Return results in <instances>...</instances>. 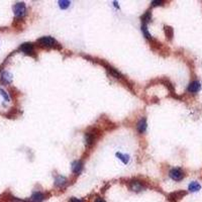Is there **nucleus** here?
I'll return each mask as SVG.
<instances>
[{
	"mask_svg": "<svg viewBox=\"0 0 202 202\" xmlns=\"http://www.w3.org/2000/svg\"><path fill=\"white\" fill-rule=\"evenodd\" d=\"M136 128H138V130L141 133L146 131V129H147V120H146V118H142V119H141L139 121L138 125H136Z\"/></svg>",
	"mask_w": 202,
	"mask_h": 202,
	"instance_id": "obj_9",
	"label": "nucleus"
},
{
	"mask_svg": "<svg viewBox=\"0 0 202 202\" xmlns=\"http://www.w3.org/2000/svg\"><path fill=\"white\" fill-rule=\"evenodd\" d=\"M20 51H22L25 54H32L33 52V45L32 43H24L20 46Z\"/></svg>",
	"mask_w": 202,
	"mask_h": 202,
	"instance_id": "obj_6",
	"label": "nucleus"
},
{
	"mask_svg": "<svg viewBox=\"0 0 202 202\" xmlns=\"http://www.w3.org/2000/svg\"><path fill=\"white\" fill-rule=\"evenodd\" d=\"M13 11L16 17H22L25 14V11H27L24 3H16L13 6Z\"/></svg>",
	"mask_w": 202,
	"mask_h": 202,
	"instance_id": "obj_2",
	"label": "nucleus"
},
{
	"mask_svg": "<svg viewBox=\"0 0 202 202\" xmlns=\"http://www.w3.org/2000/svg\"><path fill=\"white\" fill-rule=\"evenodd\" d=\"M12 80L11 74H9L8 72H2L1 74V81L4 83H10Z\"/></svg>",
	"mask_w": 202,
	"mask_h": 202,
	"instance_id": "obj_12",
	"label": "nucleus"
},
{
	"mask_svg": "<svg viewBox=\"0 0 202 202\" xmlns=\"http://www.w3.org/2000/svg\"><path fill=\"white\" fill-rule=\"evenodd\" d=\"M11 202H27V201H24V200H20V199H17V198H14V197H12V198H11Z\"/></svg>",
	"mask_w": 202,
	"mask_h": 202,
	"instance_id": "obj_22",
	"label": "nucleus"
},
{
	"mask_svg": "<svg viewBox=\"0 0 202 202\" xmlns=\"http://www.w3.org/2000/svg\"><path fill=\"white\" fill-rule=\"evenodd\" d=\"M129 189L131 191H133V192H141V191L146 189V186L139 182V181H131L129 183Z\"/></svg>",
	"mask_w": 202,
	"mask_h": 202,
	"instance_id": "obj_4",
	"label": "nucleus"
},
{
	"mask_svg": "<svg viewBox=\"0 0 202 202\" xmlns=\"http://www.w3.org/2000/svg\"><path fill=\"white\" fill-rule=\"evenodd\" d=\"M45 199V195L41 192H35L32 195V197L29 198L28 202H43V200Z\"/></svg>",
	"mask_w": 202,
	"mask_h": 202,
	"instance_id": "obj_7",
	"label": "nucleus"
},
{
	"mask_svg": "<svg viewBox=\"0 0 202 202\" xmlns=\"http://www.w3.org/2000/svg\"><path fill=\"white\" fill-rule=\"evenodd\" d=\"M0 94L2 95V96L4 97V99L6 100V101H9V97H8V95H7V93L4 91V90H2V89H0Z\"/></svg>",
	"mask_w": 202,
	"mask_h": 202,
	"instance_id": "obj_20",
	"label": "nucleus"
},
{
	"mask_svg": "<svg viewBox=\"0 0 202 202\" xmlns=\"http://www.w3.org/2000/svg\"><path fill=\"white\" fill-rule=\"evenodd\" d=\"M83 169V163L81 161H75L72 164V171L76 174H79Z\"/></svg>",
	"mask_w": 202,
	"mask_h": 202,
	"instance_id": "obj_8",
	"label": "nucleus"
},
{
	"mask_svg": "<svg viewBox=\"0 0 202 202\" xmlns=\"http://www.w3.org/2000/svg\"><path fill=\"white\" fill-rule=\"evenodd\" d=\"M169 175H170V177L175 181H181L184 177V173L182 172V170L178 169V168H175V169L171 170Z\"/></svg>",
	"mask_w": 202,
	"mask_h": 202,
	"instance_id": "obj_3",
	"label": "nucleus"
},
{
	"mask_svg": "<svg viewBox=\"0 0 202 202\" xmlns=\"http://www.w3.org/2000/svg\"><path fill=\"white\" fill-rule=\"evenodd\" d=\"M107 70L110 72L111 74L113 75V76L115 77V78H117V79H121V78H122V76H121V74L119 73V72L116 71V70H114L113 68H111V67H107Z\"/></svg>",
	"mask_w": 202,
	"mask_h": 202,
	"instance_id": "obj_15",
	"label": "nucleus"
},
{
	"mask_svg": "<svg viewBox=\"0 0 202 202\" xmlns=\"http://www.w3.org/2000/svg\"><path fill=\"white\" fill-rule=\"evenodd\" d=\"M69 202H83V201L81 200V199H79V198H76V197H72V198H70Z\"/></svg>",
	"mask_w": 202,
	"mask_h": 202,
	"instance_id": "obj_21",
	"label": "nucleus"
},
{
	"mask_svg": "<svg viewBox=\"0 0 202 202\" xmlns=\"http://www.w3.org/2000/svg\"><path fill=\"white\" fill-rule=\"evenodd\" d=\"M188 189L190 192H197V191H199L201 189V186L198 182H192V183H190Z\"/></svg>",
	"mask_w": 202,
	"mask_h": 202,
	"instance_id": "obj_11",
	"label": "nucleus"
},
{
	"mask_svg": "<svg viewBox=\"0 0 202 202\" xmlns=\"http://www.w3.org/2000/svg\"><path fill=\"white\" fill-rule=\"evenodd\" d=\"M165 32H166V35H167V37L169 38H172L173 37V29L169 27H165Z\"/></svg>",
	"mask_w": 202,
	"mask_h": 202,
	"instance_id": "obj_19",
	"label": "nucleus"
},
{
	"mask_svg": "<svg viewBox=\"0 0 202 202\" xmlns=\"http://www.w3.org/2000/svg\"><path fill=\"white\" fill-rule=\"evenodd\" d=\"M38 43L43 48H53L58 45L57 41L52 37H43L38 40Z\"/></svg>",
	"mask_w": 202,
	"mask_h": 202,
	"instance_id": "obj_1",
	"label": "nucleus"
},
{
	"mask_svg": "<svg viewBox=\"0 0 202 202\" xmlns=\"http://www.w3.org/2000/svg\"><path fill=\"white\" fill-rule=\"evenodd\" d=\"M201 89V84L198 81H194L192 83H190V85L188 86V91L191 93H197L198 91H200Z\"/></svg>",
	"mask_w": 202,
	"mask_h": 202,
	"instance_id": "obj_5",
	"label": "nucleus"
},
{
	"mask_svg": "<svg viewBox=\"0 0 202 202\" xmlns=\"http://www.w3.org/2000/svg\"><path fill=\"white\" fill-rule=\"evenodd\" d=\"M142 32H144V37H146L147 38H152V35H150L149 33V32H147V24H142Z\"/></svg>",
	"mask_w": 202,
	"mask_h": 202,
	"instance_id": "obj_17",
	"label": "nucleus"
},
{
	"mask_svg": "<svg viewBox=\"0 0 202 202\" xmlns=\"http://www.w3.org/2000/svg\"><path fill=\"white\" fill-rule=\"evenodd\" d=\"M116 157H117L119 160H121L123 164H128L129 161V157L128 155H122V154H120V153H117V154H116Z\"/></svg>",
	"mask_w": 202,
	"mask_h": 202,
	"instance_id": "obj_14",
	"label": "nucleus"
},
{
	"mask_svg": "<svg viewBox=\"0 0 202 202\" xmlns=\"http://www.w3.org/2000/svg\"><path fill=\"white\" fill-rule=\"evenodd\" d=\"M67 184V179L64 177V176H58V177H56V180H55V185L57 187H63Z\"/></svg>",
	"mask_w": 202,
	"mask_h": 202,
	"instance_id": "obj_10",
	"label": "nucleus"
},
{
	"mask_svg": "<svg viewBox=\"0 0 202 202\" xmlns=\"http://www.w3.org/2000/svg\"><path fill=\"white\" fill-rule=\"evenodd\" d=\"M94 142V136L91 133H87L85 134V142H86L87 146H91Z\"/></svg>",
	"mask_w": 202,
	"mask_h": 202,
	"instance_id": "obj_13",
	"label": "nucleus"
},
{
	"mask_svg": "<svg viewBox=\"0 0 202 202\" xmlns=\"http://www.w3.org/2000/svg\"><path fill=\"white\" fill-rule=\"evenodd\" d=\"M70 4H71V2L67 1V0H60V1H59V5H60V7L62 9L68 8V7L70 6Z\"/></svg>",
	"mask_w": 202,
	"mask_h": 202,
	"instance_id": "obj_16",
	"label": "nucleus"
},
{
	"mask_svg": "<svg viewBox=\"0 0 202 202\" xmlns=\"http://www.w3.org/2000/svg\"><path fill=\"white\" fill-rule=\"evenodd\" d=\"M163 3V1H153L152 4L154 5V6H157V5H161Z\"/></svg>",
	"mask_w": 202,
	"mask_h": 202,
	"instance_id": "obj_23",
	"label": "nucleus"
},
{
	"mask_svg": "<svg viewBox=\"0 0 202 202\" xmlns=\"http://www.w3.org/2000/svg\"><path fill=\"white\" fill-rule=\"evenodd\" d=\"M151 18H152V15H151V12H150V11H147L146 14H144V16L142 17V19L144 20V24H147V22L150 21V20H151Z\"/></svg>",
	"mask_w": 202,
	"mask_h": 202,
	"instance_id": "obj_18",
	"label": "nucleus"
},
{
	"mask_svg": "<svg viewBox=\"0 0 202 202\" xmlns=\"http://www.w3.org/2000/svg\"><path fill=\"white\" fill-rule=\"evenodd\" d=\"M95 202H106L103 198H97L96 200H95Z\"/></svg>",
	"mask_w": 202,
	"mask_h": 202,
	"instance_id": "obj_24",
	"label": "nucleus"
}]
</instances>
